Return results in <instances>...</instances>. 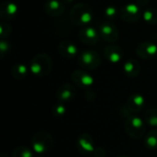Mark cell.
I'll list each match as a JSON object with an SVG mask.
<instances>
[{"instance_id":"obj_1","label":"cell","mask_w":157,"mask_h":157,"mask_svg":"<svg viewBox=\"0 0 157 157\" xmlns=\"http://www.w3.org/2000/svg\"><path fill=\"white\" fill-rule=\"evenodd\" d=\"M52 60L45 53L37 54L30 62L29 72L37 76L47 75L52 70Z\"/></svg>"},{"instance_id":"obj_2","label":"cell","mask_w":157,"mask_h":157,"mask_svg":"<svg viewBox=\"0 0 157 157\" xmlns=\"http://www.w3.org/2000/svg\"><path fill=\"white\" fill-rule=\"evenodd\" d=\"M70 19L75 25H87L93 20V13L88 6L79 3L72 8Z\"/></svg>"},{"instance_id":"obj_3","label":"cell","mask_w":157,"mask_h":157,"mask_svg":"<svg viewBox=\"0 0 157 157\" xmlns=\"http://www.w3.org/2000/svg\"><path fill=\"white\" fill-rule=\"evenodd\" d=\"M145 121L135 114L131 115L125 121V132L133 139H140L145 132Z\"/></svg>"},{"instance_id":"obj_4","label":"cell","mask_w":157,"mask_h":157,"mask_svg":"<svg viewBox=\"0 0 157 157\" xmlns=\"http://www.w3.org/2000/svg\"><path fill=\"white\" fill-rule=\"evenodd\" d=\"M53 145L52 135L47 132H37L31 141V146L33 151L37 154H44L52 149Z\"/></svg>"},{"instance_id":"obj_5","label":"cell","mask_w":157,"mask_h":157,"mask_svg":"<svg viewBox=\"0 0 157 157\" xmlns=\"http://www.w3.org/2000/svg\"><path fill=\"white\" fill-rule=\"evenodd\" d=\"M100 56L95 51H84L81 52L78 63L79 64L88 70H94L98 68L100 64Z\"/></svg>"},{"instance_id":"obj_6","label":"cell","mask_w":157,"mask_h":157,"mask_svg":"<svg viewBox=\"0 0 157 157\" xmlns=\"http://www.w3.org/2000/svg\"><path fill=\"white\" fill-rule=\"evenodd\" d=\"M120 16L127 22H135L141 17V7L133 3L127 4L120 9Z\"/></svg>"},{"instance_id":"obj_7","label":"cell","mask_w":157,"mask_h":157,"mask_svg":"<svg viewBox=\"0 0 157 157\" xmlns=\"http://www.w3.org/2000/svg\"><path fill=\"white\" fill-rule=\"evenodd\" d=\"M71 78L77 86L82 87V88H88L95 82L93 76L84 70L74 71L71 75Z\"/></svg>"},{"instance_id":"obj_8","label":"cell","mask_w":157,"mask_h":157,"mask_svg":"<svg viewBox=\"0 0 157 157\" xmlns=\"http://www.w3.org/2000/svg\"><path fill=\"white\" fill-rule=\"evenodd\" d=\"M136 52L139 57L144 60H151L154 59L157 55V45L150 42V41H145L142 42L137 46Z\"/></svg>"},{"instance_id":"obj_9","label":"cell","mask_w":157,"mask_h":157,"mask_svg":"<svg viewBox=\"0 0 157 157\" xmlns=\"http://www.w3.org/2000/svg\"><path fill=\"white\" fill-rule=\"evenodd\" d=\"M100 36L109 42H115L119 39V31L117 28L110 22H104L99 27Z\"/></svg>"},{"instance_id":"obj_10","label":"cell","mask_w":157,"mask_h":157,"mask_svg":"<svg viewBox=\"0 0 157 157\" xmlns=\"http://www.w3.org/2000/svg\"><path fill=\"white\" fill-rule=\"evenodd\" d=\"M100 33L92 27H86L80 30L79 38L82 42L88 45H94L98 42L100 38Z\"/></svg>"},{"instance_id":"obj_11","label":"cell","mask_w":157,"mask_h":157,"mask_svg":"<svg viewBox=\"0 0 157 157\" xmlns=\"http://www.w3.org/2000/svg\"><path fill=\"white\" fill-rule=\"evenodd\" d=\"M77 148L84 155L94 153L96 146L93 138L88 133L81 134L77 139Z\"/></svg>"},{"instance_id":"obj_12","label":"cell","mask_w":157,"mask_h":157,"mask_svg":"<svg viewBox=\"0 0 157 157\" xmlns=\"http://www.w3.org/2000/svg\"><path fill=\"white\" fill-rule=\"evenodd\" d=\"M104 55L105 58L112 63H117L121 61L123 57V51L121 47L111 44L108 45L104 50Z\"/></svg>"},{"instance_id":"obj_13","label":"cell","mask_w":157,"mask_h":157,"mask_svg":"<svg viewBox=\"0 0 157 157\" xmlns=\"http://www.w3.org/2000/svg\"><path fill=\"white\" fill-rule=\"evenodd\" d=\"M75 89L74 86L68 83L62 85L59 87L57 94H56V97L59 102H62V103H65V102L72 100L75 98Z\"/></svg>"},{"instance_id":"obj_14","label":"cell","mask_w":157,"mask_h":157,"mask_svg":"<svg viewBox=\"0 0 157 157\" xmlns=\"http://www.w3.org/2000/svg\"><path fill=\"white\" fill-rule=\"evenodd\" d=\"M144 105H145L144 98L140 94H133L128 98L126 107L131 111V113L135 114L141 111L144 109Z\"/></svg>"},{"instance_id":"obj_15","label":"cell","mask_w":157,"mask_h":157,"mask_svg":"<svg viewBox=\"0 0 157 157\" xmlns=\"http://www.w3.org/2000/svg\"><path fill=\"white\" fill-rule=\"evenodd\" d=\"M58 49H59L60 54L63 58H66V59H73L78 53V49H77L76 45L69 40L62 41L59 44Z\"/></svg>"},{"instance_id":"obj_16","label":"cell","mask_w":157,"mask_h":157,"mask_svg":"<svg viewBox=\"0 0 157 157\" xmlns=\"http://www.w3.org/2000/svg\"><path fill=\"white\" fill-rule=\"evenodd\" d=\"M45 11L53 17L60 16L64 11V6L59 0H48L44 6Z\"/></svg>"},{"instance_id":"obj_17","label":"cell","mask_w":157,"mask_h":157,"mask_svg":"<svg viewBox=\"0 0 157 157\" xmlns=\"http://www.w3.org/2000/svg\"><path fill=\"white\" fill-rule=\"evenodd\" d=\"M17 11V6L15 3L10 1L5 2L4 4H2L0 7V17L5 20L10 19L16 16Z\"/></svg>"},{"instance_id":"obj_18","label":"cell","mask_w":157,"mask_h":157,"mask_svg":"<svg viewBox=\"0 0 157 157\" xmlns=\"http://www.w3.org/2000/svg\"><path fill=\"white\" fill-rule=\"evenodd\" d=\"M123 70H124V73L127 76L136 77L141 71V67H140V64L138 63L137 61L130 59L124 63Z\"/></svg>"},{"instance_id":"obj_19","label":"cell","mask_w":157,"mask_h":157,"mask_svg":"<svg viewBox=\"0 0 157 157\" xmlns=\"http://www.w3.org/2000/svg\"><path fill=\"white\" fill-rule=\"evenodd\" d=\"M29 67H27L25 64H17L12 68V75L17 80L23 79L29 73Z\"/></svg>"},{"instance_id":"obj_20","label":"cell","mask_w":157,"mask_h":157,"mask_svg":"<svg viewBox=\"0 0 157 157\" xmlns=\"http://www.w3.org/2000/svg\"><path fill=\"white\" fill-rule=\"evenodd\" d=\"M144 121L151 127L157 128V109H149L144 115Z\"/></svg>"},{"instance_id":"obj_21","label":"cell","mask_w":157,"mask_h":157,"mask_svg":"<svg viewBox=\"0 0 157 157\" xmlns=\"http://www.w3.org/2000/svg\"><path fill=\"white\" fill-rule=\"evenodd\" d=\"M145 144L149 149L157 148V129L150 131L145 137Z\"/></svg>"},{"instance_id":"obj_22","label":"cell","mask_w":157,"mask_h":157,"mask_svg":"<svg viewBox=\"0 0 157 157\" xmlns=\"http://www.w3.org/2000/svg\"><path fill=\"white\" fill-rule=\"evenodd\" d=\"M144 20L149 24H156L157 23V10L154 8H147L143 13Z\"/></svg>"},{"instance_id":"obj_23","label":"cell","mask_w":157,"mask_h":157,"mask_svg":"<svg viewBox=\"0 0 157 157\" xmlns=\"http://www.w3.org/2000/svg\"><path fill=\"white\" fill-rule=\"evenodd\" d=\"M13 157H33V154L28 147L19 146L14 150Z\"/></svg>"},{"instance_id":"obj_24","label":"cell","mask_w":157,"mask_h":157,"mask_svg":"<svg viewBox=\"0 0 157 157\" xmlns=\"http://www.w3.org/2000/svg\"><path fill=\"white\" fill-rule=\"evenodd\" d=\"M66 113V108L63 105V103L59 102L55 104L52 108V114L55 117H62Z\"/></svg>"},{"instance_id":"obj_25","label":"cell","mask_w":157,"mask_h":157,"mask_svg":"<svg viewBox=\"0 0 157 157\" xmlns=\"http://www.w3.org/2000/svg\"><path fill=\"white\" fill-rule=\"evenodd\" d=\"M118 13H120V11L118 10L117 7L113 6H108L106 9H105V15L107 17H109V18H113L115 17Z\"/></svg>"},{"instance_id":"obj_26","label":"cell","mask_w":157,"mask_h":157,"mask_svg":"<svg viewBox=\"0 0 157 157\" xmlns=\"http://www.w3.org/2000/svg\"><path fill=\"white\" fill-rule=\"evenodd\" d=\"M8 47H9L8 41L1 40V42H0V51H1L2 54H4L5 52H6L8 51Z\"/></svg>"},{"instance_id":"obj_27","label":"cell","mask_w":157,"mask_h":157,"mask_svg":"<svg viewBox=\"0 0 157 157\" xmlns=\"http://www.w3.org/2000/svg\"><path fill=\"white\" fill-rule=\"evenodd\" d=\"M94 154L96 155V157H103L104 156V154H105V152H104V150L102 149V148H97L96 147V149H95V151H94Z\"/></svg>"},{"instance_id":"obj_28","label":"cell","mask_w":157,"mask_h":157,"mask_svg":"<svg viewBox=\"0 0 157 157\" xmlns=\"http://www.w3.org/2000/svg\"><path fill=\"white\" fill-rule=\"evenodd\" d=\"M63 2H66V3H71L73 0H63Z\"/></svg>"},{"instance_id":"obj_29","label":"cell","mask_w":157,"mask_h":157,"mask_svg":"<svg viewBox=\"0 0 157 157\" xmlns=\"http://www.w3.org/2000/svg\"><path fill=\"white\" fill-rule=\"evenodd\" d=\"M0 157H8L6 154H1V156Z\"/></svg>"},{"instance_id":"obj_30","label":"cell","mask_w":157,"mask_h":157,"mask_svg":"<svg viewBox=\"0 0 157 157\" xmlns=\"http://www.w3.org/2000/svg\"><path fill=\"white\" fill-rule=\"evenodd\" d=\"M118 157H129V156H127V155H120V156H118Z\"/></svg>"},{"instance_id":"obj_31","label":"cell","mask_w":157,"mask_h":157,"mask_svg":"<svg viewBox=\"0 0 157 157\" xmlns=\"http://www.w3.org/2000/svg\"><path fill=\"white\" fill-rule=\"evenodd\" d=\"M87 157H92V156H87Z\"/></svg>"},{"instance_id":"obj_32","label":"cell","mask_w":157,"mask_h":157,"mask_svg":"<svg viewBox=\"0 0 157 157\" xmlns=\"http://www.w3.org/2000/svg\"><path fill=\"white\" fill-rule=\"evenodd\" d=\"M39 157H40V156H39Z\"/></svg>"}]
</instances>
